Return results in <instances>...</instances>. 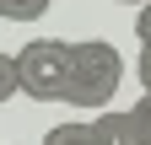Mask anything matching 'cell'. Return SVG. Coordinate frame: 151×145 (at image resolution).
I'll return each mask as SVG.
<instances>
[{
	"mask_svg": "<svg viewBox=\"0 0 151 145\" xmlns=\"http://www.w3.org/2000/svg\"><path fill=\"white\" fill-rule=\"evenodd\" d=\"M124 81V54L108 38H76V65H70V92L65 102L81 113H108L113 92Z\"/></svg>",
	"mask_w": 151,
	"mask_h": 145,
	"instance_id": "obj_1",
	"label": "cell"
},
{
	"mask_svg": "<svg viewBox=\"0 0 151 145\" xmlns=\"http://www.w3.org/2000/svg\"><path fill=\"white\" fill-rule=\"evenodd\" d=\"M70 65H76V43H65V38H32V43H22L16 48L22 97H32V102H65Z\"/></svg>",
	"mask_w": 151,
	"mask_h": 145,
	"instance_id": "obj_2",
	"label": "cell"
},
{
	"mask_svg": "<svg viewBox=\"0 0 151 145\" xmlns=\"http://www.w3.org/2000/svg\"><path fill=\"white\" fill-rule=\"evenodd\" d=\"M92 129H97V145H151V124H140L129 107H124V113H113V107L97 113Z\"/></svg>",
	"mask_w": 151,
	"mask_h": 145,
	"instance_id": "obj_3",
	"label": "cell"
},
{
	"mask_svg": "<svg viewBox=\"0 0 151 145\" xmlns=\"http://www.w3.org/2000/svg\"><path fill=\"white\" fill-rule=\"evenodd\" d=\"M43 145H97V129H92V118L86 124H54L43 134Z\"/></svg>",
	"mask_w": 151,
	"mask_h": 145,
	"instance_id": "obj_4",
	"label": "cell"
},
{
	"mask_svg": "<svg viewBox=\"0 0 151 145\" xmlns=\"http://www.w3.org/2000/svg\"><path fill=\"white\" fill-rule=\"evenodd\" d=\"M49 6L54 0H0V16H6V22H38Z\"/></svg>",
	"mask_w": 151,
	"mask_h": 145,
	"instance_id": "obj_5",
	"label": "cell"
},
{
	"mask_svg": "<svg viewBox=\"0 0 151 145\" xmlns=\"http://www.w3.org/2000/svg\"><path fill=\"white\" fill-rule=\"evenodd\" d=\"M22 92V70H16V54H0V102H11Z\"/></svg>",
	"mask_w": 151,
	"mask_h": 145,
	"instance_id": "obj_6",
	"label": "cell"
},
{
	"mask_svg": "<svg viewBox=\"0 0 151 145\" xmlns=\"http://www.w3.org/2000/svg\"><path fill=\"white\" fill-rule=\"evenodd\" d=\"M140 97H151V43H140Z\"/></svg>",
	"mask_w": 151,
	"mask_h": 145,
	"instance_id": "obj_7",
	"label": "cell"
},
{
	"mask_svg": "<svg viewBox=\"0 0 151 145\" xmlns=\"http://www.w3.org/2000/svg\"><path fill=\"white\" fill-rule=\"evenodd\" d=\"M135 38H140V43H151V6H140V11H135Z\"/></svg>",
	"mask_w": 151,
	"mask_h": 145,
	"instance_id": "obj_8",
	"label": "cell"
},
{
	"mask_svg": "<svg viewBox=\"0 0 151 145\" xmlns=\"http://www.w3.org/2000/svg\"><path fill=\"white\" fill-rule=\"evenodd\" d=\"M124 6H151V0H124Z\"/></svg>",
	"mask_w": 151,
	"mask_h": 145,
	"instance_id": "obj_9",
	"label": "cell"
}]
</instances>
